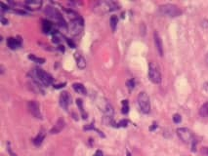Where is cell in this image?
Returning a JSON list of instances; mask_svg holds the SVG:
<instances>
[{"label":"cell","mask_w":208,"mask_h":156,"mask_svg":"<svg viewBox=\"0 0 208 156\" xmlns=\"http://www.w3.org/2000/svg\"><path fill=\"white\" fill-rule=\"evenodd\" d=\"M148 78L154 84H160L162 77L161 72L159 70L158 65L154 62H151L148 65Z\"/></svg>","instance_id":"cell-5"},{"label":"cell","mask_w":208,"mask_h":156,"mask_svg":"<svg viewBox=\"0 0 208 156\" xmlns=\"http://www.w3.org/2000/svg\"><path fill=\"white\" fill-rule=\"evenodd\" d=\"M199 114L202 117H208V103H203L199 108Z\"/></svg>","instance_id":"cell-19"},{"label":"cell","mask_w":208,"mask_h":156,"mask_svg":"<svg viewBox=\"0 0 208 156\" xmlns=\"http://www.w3.org/2000/svg\"><path fill=\"white\" fill-rule=\"evenodd\" d=\"M154 44H155V47H157V50L158 52V54L160 56H163V43H162L161 37L159 36L157 31H154Z\"/></svg>","instance_id":"cell-11"},{"label":"cell","mask_w":208,"mask_h":156,"mask_svg":"<svg viewBox=\"0 0 208 156\" xmlns=\"http://www.w3.org/2000/svg\"><path fill=\"white\" fill-rule=\"evenodd\" d=\"M127 124H128L127 121H126V120H122V121H120V123L118 124V125L122 126V127H126V126H127Z\"/></svg>","instance_id":"cell-30"},{"label":"cell","mask_w":208,"mask_h":156,"mask_svg":"<svg viewBox=\"0 0 208 156\" xmlns=\"http://www.w3.org/2000/svg\"><path fill=\"white\" fill-rule=\"evenodd\" d=\"M205 153L208 155V148H206V149H205Z\"/></svg>","instance_id":"cell-35"},{"label":"cell","mask_w":208,"mask_h":156,"mask_svg":"<svg viewBox=\"0 0 208 156\" xmlns=\"http://www.w3.org/2000/svg\"><path fill=\"white\" fill-rule=\"evenodd\" d=\"M70 96L68 92H63L60 96V105L64 109H68L69 105H70Z\"/></svg>","instance_id":"cell-10"},{"label":"cell","mask_w":208,"mask_h":156,"mask_svg":"<svg viewBox=\"0 0 208 156\" xmlns=\"http://www.w3.org/2000/svg\"><path fill=\"white\" fill-rule=\"evenodd\" d=\"M173 121H174V123H180V122L182 121V117H181V115L180 114H174V116H173Z\"/></svg>","instance_id":"cell-25"},{"label":"cell","mask_w":208,"mask_h":156,"mask_svg":"<svg viewBox=\"0 0 208 156\" xmlns=\"http://www.w3.org/2000/svg\"><path fill=\"white\" fill-rule=\"evenodd\" d=\"M93 156H104V154H103V152L101 150H97V151H96V153Z\"/></svg>","instance_id":"cell-31"},{"label":"cell","mask_w":208,"mask_h":156,"mask_svg":"<svg viewBox=\"0 0 208 156\" xmlns=\"http://www.w3.org/2000/svg\"><path fill=\"white\" fill-rule=\"evenodd\" d=\"M137 103H138V106L141 110V112L145 114L150 113L151 111V101L150 97L148 96L146 92H141L137 98Z\"/></svg>","instance_id":"cell-4"},{"label":"cell","mask_w":208,"mask_h":156,"mask_svg":"<svg viewBox=\"0 0 208 156\" xmlns=\"http://www.w3.org/2000/svg\"><path fill=\"white\" fill-rule=\"evenodd\" d=\"M28 59H29V60L33 61L34 62H37V64H44V62H45V60H44V59L37 58V57H35L34 55H31V54L28 56Z\"/></svg>","instance_id":"cell-21"},{"label":"cell","mask_w":208,"mask_h":156,"mask_svg":"<svg viewBox=\"0 0 208 156\" xmlns=\"http://www.w3.org/2000/svg\"><path fill=\"white\" fill-rule=\"evenodd\" d=\"M66 42H68V44L69 45L72 47V48H75V44H74L72 40H69V39H66Z\"/></svg>","instance_id":"cell-29"},{"label":"cell","mask_w":208,"mask_h":156,"mask_svg":"<svg viewBox=\"0 0 208 156\" xmlns=\"http://www.w3.org/2000/svg\"><path fill=\"white\" fill-rule=\"evenodd\" d=\"M72 88H73V90L75 91L76 93H78V94H81V95H86L87 94L86 88H85L84 85L81 84V83H73L72 84Z\"/></svg>","instance_id":"cell-16"},{"label":"cell","mask_w":208,"mask_h":156,"mask_svg":"<svg viewBox=\"0 0 208 156\" xmlns=\"http://www.w3.org/2000/svg\"><path fill=\"white\" fill-rule=\"evenodd\" d=\"M45 14L49 18L53 19V20H55L56 22H57L58 25L61 28L65 29V30L68 29V25H66L65 19L63 18L62 14L59 12V11L56 8H54V7H52V6H47L45 8Z\"/></svg>","instance_id":"cell-2"},{"label":"cell","mask_w":208,"mask_h":156,"mask_svg":"<svg viewBox=\"0 0 208 156\" xmlns=\"http://www.w3.org/2000/svg\"><path fill=\"white\" fill-rule=\"evenodd\" d=\"M119 9V4L116 1L111 0H102V1L96 2L93 6V11L99 15L107 14L113 11H116Z\"/></svg>","instance_id":"cell-1"},{"label":"cell","mask_w":208,"mask_h":156,"mask_svg":"<svg viewBox=\"0 0 208 156\" xmlns=\"http://www.w3.org/2000/svg\"><path fill=\"white\" fill-rule=\"evenodd\" d=\"M7 45H8V47L10 48V49L16 50L22 45V40H21L20 37H18V38L9 37V38L7 39Z\"/></svg>","instance_id":"cell-12"},{"label":"cell","mask_w":208,"mask_h":156,"mask_svg":"<svg viewBox=\"0 0 208 156\" xmlns=\"http://www.w3.org/2000/svg\"><path fill=\"white\" fill-rule=\"evenodd\" d=\"M44 139H45V133H44V131L42 130V131L37 135L36 138L33 139V144H34L35 146H40L42 144Z\"/></svg>","instance_id":"cell-17"},{"label":"cell","mask_w":208,"mask_h":156,"mask_svg":"<svg viewBox=\"0 0 208 156\" xmlns=\"http://www.w3.org/2000/svg\"><path fill=\"white\" fill-rule=\"evenodd\" d=\"M177 135L181 139V140H183L185 143H192V142L195 140L192 131L188 128H178Z\"/></svg>","instance_id":"cell-8"},{"label":"cell","mask_w":208,"mask_h":156,"mask_svg":"<svg viewBox=\"0 0 208 156\" xmlns=\"http://www.w3.org/2000/svg\"><path fill=\"white\" fill-rule=\"evenodd\" d=\"M1 22H2L3 25H7V24H8V20H6L4 17H1Z\"/></svg>","instance_id":"cell-32"},{"label":"cell","mask_w":208,"mask_h":156,"mask_svg":"<svg viewBox=\"0 0 208 156\" xmlns=\"http://www.w3.org/2000/svg\"><path fill=\"white\" fill-rule=\"evenodd\" d=\"M74 59L76 61V65L77 68L80 69H84L86 68V60L84 59V57L81 54H79L78 52L74 54Z\"/></svg>","instance_id":"cell-14"},{"label":"cell","mask_w":208,"mask_h":156,"mask_svg":"<svg viewBox=\"0 0 208 156\" xmlns=\"http://www.w3.org/2000/svg\"><path fill=\"white\" fill-rule=\"evenodd\" d=\"M127 156H131V154H130V152H127Z\"/></svg>","instance_id":"cell-36"},{"label":"cell","mask_w":208,"mask_h":156,"mask_svg":"<svg viewBox=\"0 0 208 156\" xmlns=\"http://www.w3.org/2000/svg\"><path fill=\"white\" fill-rule=\"evenodd\" d=\"M129 111V105L128 101H122V113H128Z\"/></svg>","instance_id":"cell-23"},{"label":"cell","mask_w":208,"mask_h":156,"mask_svg":"<svg viewBox=\"0 0 208 156\" xmlns=\"http://www.w3.org/2000/svg\"><path fill=\"white\" fill-rule=\"evenodd\" d=\"M53 29V24L48 20L42 21V31L44 33H49Z\"/></svg>","instance_id":"cell-18"},{"label":"cell","mask_w":208,"mask_h":156,"mask_svg":"<svg viewBox=\"0 0 208 156\" xmlns=\"http://www.w3.org/2000/svg\"><path fill=\"white\" fill-rule=\"evenodd\" d=\"M84 130H95V127H94V125H93V124H90L88 126H85Z\"/></svg>","instance_id":"cell-28"},{"label":"cell","mask_w":208,"mask_h":156,"mask_svg":"<svg viewBox=\"0 0 208 156\" xmlns=\"http://www.w3.org/2000/svg\"><path fill=\"white\" fill-rule=\"evenodd\" d=\"M7 151H8V153L10 154V156H18L16 153H15V152L12 150V148H11V146H10V143H7Z\"/></svg>","instance_id":"cell-27"},{"label":"cell","mask_w":208,"mask_h":156,"mask_svg":"<svg viewBox=\"0 0 208 156\" xmlns=\"http://www.w3.org/2000/svg\"><path fill=\"white\" fill-rule=\"evenodd\" d=\"M83 20L80 17L70 20L69 23V32L72 35H78L83 29Z\"/></svg>","instance_id":"cell-7"},{"label":"cell","mask_w":208,"mask_h":156,"mask_svg":"<svg viewBox=\"0 0 208 156\" xmlns=\"http://www.w3.org/2000/svg\"><path fill=\"white\" fill-rule=\"evenodd\" d=\"M62 41V36L59 32H55L53 34V42L54 43H60Z\"/></svg>","instance_id":"cell-24"},{"label":"cell","mask_w":208,"mask_h":156,"mask_svg":"<svg viewBox=\"0 0 208 156\" xmlns=\"http://www.w3.org/2000/svg\"><path fill=\"white\" fill-rule=\"evenodd\" d=\"M28 108L29 112H31L35 118H37V119H42V114H41V111H40V106L37 102L29 101L28 103Z\"/></svg>","instance_id":"cell-9"},{"label":"cell","mask_w":208,"mask_h":156,"mask_svg":"<svg viewBox=\"0 0 208 156\" xmlns=\"http://www.w3.org/2000/svg\"><path fill=\"white\" fill-rule=\"evenodd\" d=\"M205 62L208 64V52H207V54H206V56H205Z\"/></svg>","instance_id":"cell-34"},{"label":"cell","mask_w":208,"mask_h":156,"mask_svg":"<svg viewBox=\"0 0 208 156\" xmlns=\"http://www.w3.org/2000/svg\"><path fill=\"white\" fill-rule=\"evenodd\" d=\"M117 23H118V19L116 16H111L110 17V27L113 31H116V27H117Z\"/></svg>","instance_id":"cell-20"},{"label":"cell","mask_w":208,"mask_h":156,"mask_svg":"<svg viewBox=\"0 0 208 156\" xmlns=\"http://www.w3.org/2000/svg\"><path fill=\"white\" fill-rule=\"evenodd\" d=\"M158 12L160 15L168 18H176L181 16L182 10L178 6L174 4H163L160 5L158 8Z\"/></svg>","instance_id":"cell-3"},{"label":"cell","mask_w":208,"mask_h":156,"mask_svg":"<svg viewBox=\"0 0 208 156\" xmlns=\"http://www.w3.org/2000/svg\"><path fill=\"white\" fill-rule=\"evenodd\" d=\"M65 85H66V83H64V84H60V85H55V86H54V88H56V89H59V88L65 87Z\"/></svg>","instance_id":"cell-33"},{"label":"cell","mask_w":208,"mask_h":156,"mask_svg":"<svg viewBox=\"0 0 208 156\" xmlns=\"http://www.w3.org/2000/svg\"><path fill=\"white\" fill-rule=\"evenodd\" d=\"M127 86H128V88L130 89V90L134 89V87H135V81L133 80V79L128 80V81H127Z\"/></svg>","instance_id":"cell-26"},{"label":"cell","mask_w":208,"mask_h":156,"mask_svg":"<svg viewBox=\"0 0 208 156\" xmlns=\"http://www.w3.org/2000/svg\"><path fill=\"white\" fill-rule=\"evenodd\" d=\"M65 126H66L65 120L63 119V118H60V119H58V121L56 122V124H55L54 127L51 129L50 133L53 134V135H54V134H59L63 129L65 128Z\"/></svg>","instance_id":"cell-13"},{"label":"cell","mask_w":208,"mask_h":156,"mask_svg":"<svg viewBox=\"0 0 208 156\" xmlns=\"http://www.w3.org/2000/svg\"><path fill=\"white\" fill-rule=\"evenodd\" d=\"M34 75L37 79H38V81H40L43 85H45L46 87L50 86L54 81L51 74H49L46 71H44V70L41 68H35L34 69Z\"/></svg>","instance_id":"cell-6"},{"label":"cell","mask_w":208,"mask_h":156,"mask_svg":"<svg viewBox=\"0 0 208 156\" xmlns=\"http://www.w3.org/2000/svg\"><path fill=\"white\" fill-rule=\"evenodd\" d=\"M76 103H77V105L79 106V108H80L81 113H82L83 119H86V118H87V114H85V113H84V109H83V103H82V101H81L80 99H77V100H76Z\"/></svg>","instance_id":"cell-22"},{"label":"cell","mask_w":208,"mask_h":156,"mask_svg":"<svg viewBox=\"0 0 208 156\" xmlns=\"http://www.w3.org/2000/svg\"><path fill=\"white\" fill-rule=\"evenodd\" d=\"M24 6L31 10H37L42 6L41 1H35V0H28L24 2Z\"/></svg>","instance_id":"cell-15"}]
</instances>
